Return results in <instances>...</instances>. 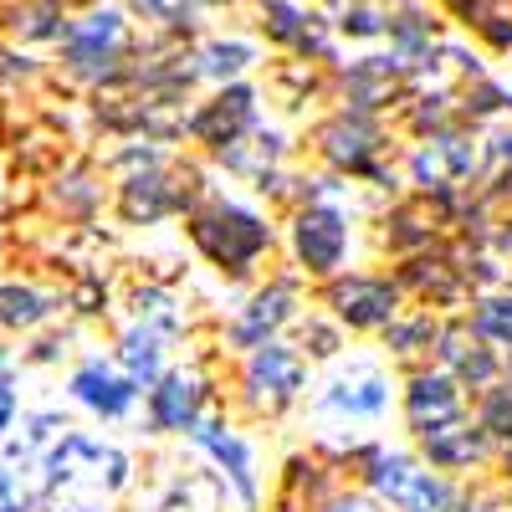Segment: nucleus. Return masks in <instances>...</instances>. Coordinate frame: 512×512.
I'll return each mask as SVG.
<instances>
[{"instance_id": "obj_18", "label": "nucleus", "mask_w": 512, "mask_h": 512, "mask_svg": "<svg viewBox=\"0 0 512 512\" xmlns=\"http://www.w3.org/2000/svg\"><path fill=\"white\" fill-rule=\"evenodd\" d=\"M251 93L246 88H226L210 108H200L195 118H190V134L195 139H205V144H216V149H231L236 144V134L241 128H251Z\"/></svg>"}, {"instance_id": "obj_27", "label": "nucleus", "mask_w": 512, "mask_h": 512, "mask_svg": "<svg viewBox=\"0 0 512 512\" xmlns=\"http://www.w3.org/2000/svg\"><path fill=\"white\" fill-rule=\"evenodd\" d=\"M482 436L512 441V384H497L482 400Z\"/></svg>"}, {"instance_id": "obj_24", "label": "nucleus", "mask_w": 512, "mask_h": 512, "mask_svg": "<svg viewBox=\"0 0 512 512\" xmlns=\"http://www.w3.org/2000/svg\"><path fill=\"white\" fill-rule=\"evenodd\" d=\"M472 333L497 349H512V297H482L472 313Z\"/></svg>"}, {"instance_id": "obj_23", "label": "nucleus", "mask_w": 512, "mask_h": 512, "mask_svg": "<svg viewBox=\"0 0 512 512\" xmlns=\"http://www.w3.org/2000/svg\"><path fill=\"white\" fill-rule=\"evenodd\" d=\"M405 282L420 287L425 297H436V303H456L461 297V267H451V262H410Z\"/></svg>"}, {"instance_id": "obj_32", "label": "nucleus", "mask_w": 512, "mask_h": 512, "mask_svg": "<svg viewBox=\"0 0 512 512\" xmlns=\"http://www.w3.org/2000/svg\"><path fill=\"white\" fill-rule=\"evenodd\" d=\"M303 344H313V354L328 359V354H338V333H333L328 323H313V318H308V323H303Z\"/></svg>"}, {"instance_id": "obj_35", "label": "nucleus", "mask_w": 512, "mask_h": 512, "mask_svg": "<svg viewBox=\"0 0 512 512\" xmlns=\"http://www.w3.org/2000/svg\"><path fill=\"white\" fill-rule=\"evenodd\" d=\"M451 6H456V11H472V6H477V0H451Z\"/></svg>"}, {"instance_id": "obj_33", "label": "nucleus", "mask_w": 512, "mask_h": 512, "mask_svg": "<svg viewBox=\"0 0 512 512\" xmlns=\"http://www.w3.org/2000/svg\"><path fill=\"white\" fill-rule=\"evenodd\" d=\"M344 31H354V36H374V31H384V21H379L374 11H354V16H344Z\"/></svg>"}, {"instance_id": "obj_26", "label": "nucleus", "mask_w": 512, "mask_h": 512, "mask_svg": "<svg viewBox=\"0 0 512 512\" xmlns=\"http://www.w3.org/2000/svg\"><path fill=\"white\" fill-rule=\"evenodd\" d=\"M384 344H390L395 354H420V344L431 349V344H436L431 313H420V318H410V323H390V328H384Z\"/></svg>"}, {"instance_id": "obj_5", "label": "nucleus", "mask_w": 512, "mask_h": 512, "mask_svg": "<svg viewBox=\"0 0 512 512\" xmlns=\"http://www.w3.org/2000/svg\"><path fill=\"white\" fill-rule=\"evenodd\" d=\"M67 395H72V405H82L98 420H123L128 410H134V400H139L134 379H128L113 359H103V354H88L67 374Z\"/></svg>"}, {"instance_id": "obj_22", "label": "nucleus", "mask_w": 512, "mask_h": 512, "mask_svg": "<svg viewBox=\"0 0 512 512\" xmlns=\"http://www.w3.org/2000/svg\"><path fill=\"white\" fill-rule=\"evenodd\" d=\"M6 26L21 41H52V36H62V6L57 0H21Z\"/></svg>"}, {"instance_id": "obj_21", "label": "nucleus", "mask_w": 512, "mask_h": 512, "mask_svg": "<svg viewBox=\"0 0 512 512\" xmlns=\"http://www.w3.org/2000/svg\"><path fill=\"white\" fill-rule=\"evenodd\" d=\"M482 446H487V436L456 420V425H446V431L425 436V461L441 466V472H461V466H472L482 456Z\"/></svg>"}, {"instance_id": "obj_19", "label": "nucleus", "mask_w": 512, "mask_h": 512, "mask_svg": "<svg viewBox=\"0 0 512 512\" xmlns=\"http://www.w3.org/2000/svg\"><path fill=\"white\" fill-rule=\"evenodd\" d=\"M379 134L369 118H333L323 128V154L338 164V169H354V175H369V154H374Z\"/></svg>"}, {"instance_id": "obj_8", "label": "nucleus", "mask_w": 512, "mask_h": 512, "mask_svg": "<svg viewBox=\"0 0 512 512\" xmlns=\"http://www.w3.org/2000/svg\"><path fill=\"white\" fill-rule=\"evenodd\" d=\"M67 47H62V62L82 77H108L113 62H118V47H123V16L118 11H93L72 21L67 31Z\"/></svg>"}, {"instance_id": "obj_15", "label": "nucleus", "mask_w": 512, "mask_h": 512, "mask_svg": "<svg viewBox=\"0 0 512 512\" xmlns=\"http://www.w3.org/2000/svg\"><path fill=\"white\" fill-rule=\"evenodd\" d=\"M57 313V297L36 282H21V277H6L0 282V333L6 338H31L52 323Z\"/></svg>"}, {"instance_id": "obj_3", "label": "nucleus", "mask_w": 512, "mask_h": 512, "mask_svg": "<svg viewBox=\"0 0 512 512\" xmlns=\"http://www.w3.org/2000/svg\"><path fill=\"white\" fill-rule=\"evenodd\" d=\"M369 487L379 502H390L395 512H451V487L446 477H436L425 461L415 456H374L369 466Z\"/></svg>"}, {"instance_id": "obj_31", "label": "nucleus", "mask_w": 512, "mask_h": 512, "mask_svg": "<svg viewBox=\"0 0 512 512\" xmlns=\"http://www.w3.org/2000/svg\"><path fill=\"white\" fill-rule=\"evenodd\" d=\"M190 492H195V482H175V487H164L149 507H139V512H210V507H190Z\"/></svg>"}, {"instance_id": "obj_17", "label": "nucleus", "mask_w": 512, "mask_h": 512, "mask_svg": "<svg viewBox=\"0 0 512 512\" xmlns=\"http://www.w3.org/2000/svg\"><path fill=\"white\" fill-rule=\"evenodd\" d=\"M436 354H441V364L451 369V379H456V384L487 390V384L497 379V359L477 344V333L466 328V323H451V328H441V333H436Z\"/></svg>"}, {"instance_id": "obj_7", "label": "nucleus", "mask_w": 512, "mask_h": 512, "mask_svg": "<svg viewBox=\"0 0 512 512\" xmlns=\"http://www.w3.org/2000/svg\"><path fill=\"white\" fill-rule=\"evenodd\" d=\"M246 390H251L256 405H267V410L292 405L297 395L308 390V364H303V354L287 349V344H262V349L251 354V364H246Z\"/></svg>"}, {"instance_id": "obj_12", "label": "nucleus", "mask_w": 512, "mask_h": 512, "mask_svg": "<svg viewBox=\"0 0 512 512\" xmlns=\"http://www.w3.org/2000/svg\"><path fill=\"white\" fill-rule=\"evenodd\" d=\"M292 308H297L292 282H267V287H262V292H256L251 303L241 308V318L231 323V344L256 354L262 344H272V333L292 318Z\"/></svg>"}, {"instance_id": "obj_16", "label": "nucleus", "mask_w": 512, "mask_h": 512, "mask_svg": "<svg viewBox=\"0 0 512 512\" xmlns=\"http://www.w3.org/2000/svg\"><path fill=\"white\" fill-rule=\"evenodd\" d=\"M195 446L221 466V472L231 477V487H236V497L241 502H256V477H251V446L231 431V425H221V420H200L195 425Z\"/></svg>"}, {"instance_id": "obj_1", "label": "nucleus", "mask_w": 512, "mask_h": 512, "mask_svg": "<svg viewBox=\"0 0 512 512\" xmlns=\"http://www.w3.org/2000/svg\"><path fill=\"white\" fill-rule=\"evenodd\" d=\"M190 241L200 246V256L221 272H246L256 256L272 246V226L256 216V210L236 205V200H216L205 205L190 221Z\"/></svg>"}, {"instance_id": "obj_6", "label": "nucleus", "mask_w": 512, "mask_h": 512, "mask_svg": "<svg viewBox=\"0 0 512 512\" xmlns=\"http://www.w3.org/2000/svg\"><path fill=\"white\" fill-rule=\"evenodd\" d=\"M169 333H175V313L159 308L128 323V333L118 338V369L134 379V390H154L164 379V349H169Z\"/></svg>"}, {"instance_id": "obj_28", "label": "nucleus", "mask_w": 512, "mask_h": 512, "mask_svg": "<svg viewBox=\"0 0 512 512\" xmlns=\"http://www.w3.org/2000/svg\"><path fill=\"white\" fill-rule=\"evenodd\" d=\"M246 62H251V47H246V41H216V47H205L200 72H205V77H236Z\"/></svg>"}, {"instance_id": "obj_9", "label": "nucleus", "mask_w": 512, "mask_h": 512, "mask_svg": "<svg viewBox=\"0 0 512 512\" xmlns=\"http://www.w3.org/2000/svg\"><path fill=\"white\" fill-rule=\"evenodd\" d=\"M328 303L338 323H349V328H390L400 313V292L384 277H344L328 287Z\"/></svg>"}, {"instance_id": "obj_29", "label": "nucleus", "mask_w": 512, "mask_h": 512, "mask_svg": "<svg viewBox=\"0 0 512 512\" xmlns=\"http://www.w3.org/2000/svg\"><path fill=\"white\" fill-rule=\"evenodd\" d=\"M21 374H0V441H6L16 431V420H21Z\"/></svg>"}, {"instance_id": "obj_10", "label": "nucleus", "mask_w": 512, "mask_h": 512, "mask_svg": "<svg viewBox=\"0 0 512 512\" xmlns=\"http://www.w3.org/2000/svg\"><path fill=\"white\" fill-rule=\"evenodd\" d=\"M461 420V384L451 374H415L405 390V425L425 441Z\"/></svg>"}, {"instance_id": "obj_36", "label": "nucleus", "mask_w": 512, "mask_h": 512, "mask_svg": "<svg viewBox=\"0 0 512 512\" xmlns=\"http://www.w3.org/2000/svg\"><path fill=\"white\" fill-rule=\"evenodd\" d=\"M507 369H512V359H507Z\"/></svg>"}, {"instance_id": "obj_34", "label": "nucleus", "mask_w": 512, "mask_h": 512, "mask_svg": "<svg viewBox=\"0 0 512 512\" xmlns=\"http://www.w3.org/2000/svg\"><path fill=\"white\" fill-rule=\"evenodd\" d=\"M333 512H379V502H369V497H344V502H333Z\"/></svg>"}, {"instance_id": "obj_20", "label": "nucleus", "mask_w": 512, "mask_h": 512, "mask_svg": "<svg viewBox=\"0 0 512 512\" xmlns=\"http://www.w3.org/2000/svg\"><path fill=\"white\" fill-rule=\"evenodd\" d=\"M472 169H477V149H466L461 139H436L431 149L415 154V180L425 190H446L461 175H472Z\"/></svg>"}, {"instance_id": "obj_14", "label": "nucleus", "mask_w": 512, "mask_h": 512, "mask_svg": "<svg viewBox=\"0 0 512 512\" xmlns=\"http://www.w3.org/2000/svg\"><path fill=\"white\" fill-rule=\"evenodd\" d=\"M185 205V195L169 185L159 169H144V175H128L118 185V216L123 226H154L164 216H175V210Z\"/></svg>"}, {"instance_id": "obj_13", "label": "nucleus", "mask_w": 512, "mask_h": 512, "mask_svg": "<svg viewBox=\"0 0 512 512\" xmlns=\"http://www.w3.org/2000/svg\"><path fill=\"white\" fill-rule=\"evenodd\" d=\"M67 431H72V425H67V415H62V410H31V415H21V420H16V431H11L6 441H0V461L16 466V472H36L41 456H47Z\"/></svg>"}, {"instance_id": "obj_2", "label": "nucleus", "mask_w": 512, "mask_h": 512, "mask_svg": "<svg viewBox=\"0 0 512 512\" xmlns=\"http://www.w3.org/2000/svg\"><path fill=\"white\" fill-rule=\"evenodd\" d=\"M384 410H390V374L369 354H354L349 364H338L318 395L323 420H379Z\"/></svg>"}, {"instance_id": "obj_4", "label": "nucleus", "mask_w": 512, "mask_h": 512, "mask_svg": "<svg viewBox=\"0 0 512 512\" xmlns=\"http://www.w3.org/2000/svg\"><path fill=\"white\" fill-rule=\"evenodd\" d=\"M292 251H297V267L308 277H333L349 256V221L338 205H308L292 226Z\"/></svg>"}, {"instance_id": "obj_11", "label": "nucleus", "mask_w": 512, "mask_h": 512, "mask_svg": "<svg viewBox=\"0 0 512 512\" xmlns=\"http://www.w3.org/2000/svg\"><path fill=\"white\" fill-rule=\"evenodd\" d=\"M200 400H205V379L195 369H169L154 390H149V431H195L200 425Z\"/></svg>"}, {"instance_id": "obj_25", "label": "nucleus", "mask_w": 512, "mask_h": 512, "mask_svg": "<svg viewBox=\"0 0 512 512\" xmlns=\"http://www.w3.org/2000/svg\"><path fill=\"white\" fill-rule=\"evenodd\" d=\"M0 512H41L36 472H16V466L0 461Z\"/></svg>"}, {"instance_id": "obj_30", "label": "nucleus", "mask_w": 512, "mask_h": 512, "mask_svg": "<svg viewBox=\"0 0 512 512\" xmlns=\"http://www.w3.org/2000/svg\"><path fill=\"white\" fill-rule=\"evenodd\" d=\"M67 303H72L82 318H93V313H103V303H108V287H103L98 277H82V282L72 287V297H67Z\"/></svg>"}]
</instances>
